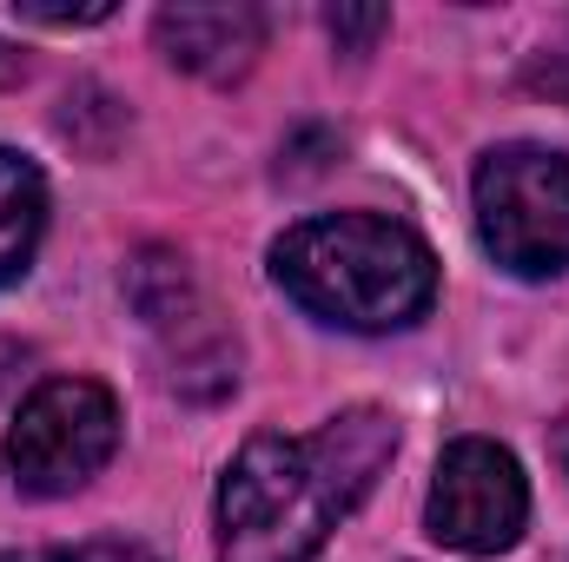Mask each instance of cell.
Masks as SVG:
<instances>
[{
    "mask_svg": "<svg viewBox=\"0 0 569 562\" xmlns=\"http://www.w3.org/2000/svg\"><path fill=\"white\" fill-rule=\"evenodd\" d=\"M391 450L398 423L378 404L338 411L311 436H252L219 476V562H311L371 496Z\"/></svg>",
    "mask_w": 569,
    "mask_h": 562,
    "instance_id": "cell-1",
    "label": "cell"
},
{
    "mask_svg": "<svg viewBox=\"0 0 569 562\" xmlns=\"http://www.w3.org/2000/svg\"><path fill=\"white\" fill-rule=\"evenodd\" d=\"M40 232H47V179H40L33 159L0 145V291L13 279H27V265L40 252Z\"/></svg>",
    "mask_w": 569,
    "mask_h": 562,
    "instance_id": "cell-7",
    "label": "cell"
},
{
    "mask_svg": "<svg viewBox=\"0 0 569 562\" xmlns=\"http://www.w3.org/2000/svg\"><path fill=\"white\" fill-rule=\"evenodd\" d=\"M0 562H80L73 550H7Z\"/></svg>",
    "mask_w": 569,
    "mask_h": 562,
    "instance_id": "cell-12",
    "label": "cell"
},
{
    "mask_svg": "<svg viewBox=\"0 0 569 562\" xmlns=\"http://www.w3.org/2000/svg\"><path fill=\"white\" fill-rule=\"evenodd\" d=\"M20 7V20H33V27H100L113 7H33V0H13Z\"/></svg>",
    "mask_w": 569,
    "mask_h": 562,
    "instance_id": "cell-9",
    "label": "cell"
},
{
    "mask_svg": "<svg viewBox=\"0 0 569 562\" xmlns=\"http://www.w3.org/2000/svg\"><path fill=\"white\" fill-rule=\"evenodd\" d=\"M279 291L338 331H405L437 298V252L378 212H325L272 245Z\"/></svg>",
    "mask_w": 569,
    "mask_h": 562,
    "instance_id": "cell-2",
    "label": "cell"
},
{
    "mask_svg": "<svg viewBox=\"0 0 569 562\" xmlns=\"http://www.w3.org/2000/svg\"><path fill=\"white\" fill-rule=\"evenodd\" d=\"M7 80H20V53H13V47L0 40V87H7Z\"/></svg>",
    "mask_w": 569,
    "mask_h": 562,
    "instance_id": "cell-14",
    "label": "cell"
},
{
    "mask_svg": "<svg viewBox=\"0 0 569 562\" xmlns=\"http://www.w3.org/2000/svg\"><path fill=\"white\" fill-rule=\"evenodd\" d=\"M543 93H557V100H569V33L557 40V47H543V60H537V73H530Z\"/></svg>",
    "mask_w": 569,
    "mask_h": 562,
    "instance_id": "cell-10",
    "label": "cell"
},
{
    "mask_svg": "<svg viewBox=\"0 0 569 562\" xmlns=\"http://www.w3.org/2000/svg\"><path fill=\"white\" fill-rule=\"evenodd\" d=\"M550 450H557V463H563V476H569V418L550 430Z\"/></svg>",
    "mask_w": 569,
    "mask_h": 562,
    "instance_id": "cell-13",
    "label": "cell"
},
{
    "mask_svg": "<svg viewBox=\"0 0 569 562\" xmlns=\"http://www.w3.org/2000/svg\"><path fill=\"white\" fill-rule=\"evenodd\" d=\"M425 523L457 556H503L530 523V483H523L517 456L490 436H457L437 456Z\"/></svg>",
    "mask_w": 569,
    "mask_h": 562,
    "instance_id": "cell-5",
    "label": "cell"
},
{
    "mask_svg": "<svg viewBox=\"0 0 569 562\" xmlns=\"http://www.w3.org/2000/svg\"><path fill=\"white\" fill-rule=\"evenodd\" d=\"M477 239L510 279H563L569 272V159L550 145H490L477 179Z\"/></svg>",
    "mask_w": 569,
    "mask_h": 562,
    "instance_id": "cell-3",
    "label": "cell"
},
{
    "mask_svg": "<svg viewBox=\"0 0 569 562\" xmlns=\"http://www.w3.org/2000/svg\"><path fill=\"white\" fill-rule=\"evenodd\" d=\"M73 556L80 562H159L152 550H140V543H80Z\"/></svg>",
    "mask_w": 569,
    "mask_h": 562,
    "instance_id": "cell-11",
    "label": "cell"
},
{
    "mask_svg": "<svg viewBox=\"0 0 569 562\" xmlns=\"http://www.w3.org/2000/svg\"><path fill=\"white\" fill-rule=\"evenodd\" d=\"M120 450V398L93 378L40 384L7 430V476L20 496H73Z\"/></svg>",
    "mask_w": 569,
    "mask_h": 562,
    "instance_id": "cell-4",
    "label": "cell"
},
{
    "mask_svg": "<svg viewBox=\"0 0 569 562\" xmlns=\"http://www.w3.org/2000/svg\"><path fill=\"white\" fill-rule=\"evenodd\" d=\"M325 27H331L338 53H371V40L391 27V13H385V7H331Z\"/></svg>",
    "mask_w": 569,
    "mask_h": 562,
    "instance_id": "cell-8",
    "label": "cell"
},
{
    "mask_svg": "<svg viewBox=\"0 0 569 562\" xmlns=\"http://www.w3.org/2000/svg\"><path fill=\"white\" fill-rule=\"evenodd\" d=\"M159 53L212 87L246 80L259 47H266V13L252 0H219V7H159L152 13Z\"/></svg>",
    "mask_w": 569,
    "mask_h": 562,
    "instance_id": "cell-6",
    "label": "cell"
}]
</instances>
